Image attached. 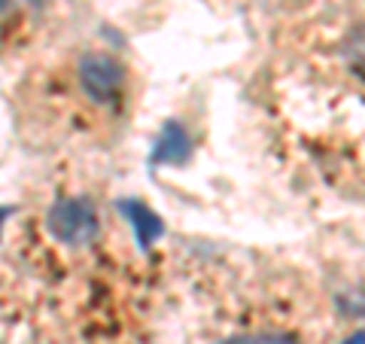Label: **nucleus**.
<instances>
[{
    "label": "nucleus",
    "instance_id": "f257e3e1",
    "mask_svg": "<svg viewBox=\"0 0 365 344\" xmlns=\"http://www.w3.org/2000/svg\"><path fill=\"white\" fill-rule=\"evenodd\" d=\"M46 226L55 241H61L67 247H86L98 238L101 220L95 213V204L86 198H58L49 208Z\"/></svg>",
    "mask_w": 365,
    "mask_h": 344
},
{
    "label": "nucleus",
    "instance_id": "423d86ee",
    "mask_svg": "<svg viewBox=\"0 0 365 344\" xmlns=\"http://www.w3.org/2000/svg\"><path fill=\"white\" fill-rule=\"evenodd\" d=\"M344 344H365V332H359V335H353V338H347Z\"/></svg>",
    "mask_w": 365,
    "mask_h": 344
},
{
    "label": "nucleus",
    "instance_id": "f03ea898",
    "mask_svg": "<svg viewBox=\"0 0 365 344\" xmlns=\"http://www.w3.org/2000/svg\"><path fill=\"white\" fill-rule=\"evenodd\" d=\"M79 88L86 91L91 104H110L119 98L125 86V67L113 59V55L91 52L79 61Z\"/></svg>",
    "mask_w": 365,
    "mask_h": 344
},
{
    "label": "nucleus",
    "instance_id": "39448f33",
    "mask_svg": "<svg viewBox=\"0 0 365 344\" xmlns=\"http://www.w3.org/2000/svg\"><path fill=\"white\" fill-rule=\"evenodd\" d=\"M220 344H299L292 335H280V332H265V335H237V338H225Z\"/></svg>",
    "mask_w": 365,
    "mask_h": 344
},
{
    "label": "nucleus",
    "instance_id": "7ed1b4c3",
    "mask_svg": "<svg viewBox=\"0 0 365 344\" xmlns=\"http://www.w3.org/2000/svg\"><path fill=\"white\" fill-rule=\"evenodd\" d=\"M189 158V134L180 122H165L162 134L155 141V150L150 156L153 165H182Z\"/></svg>",
    "mask_w": 365,
    "mask_h": 344
},
{
    "label": "nucleus",
    "instance_id": "20e7f679",
    "mask_svg": "<svg viewBox=\"0 0 365 344\" xmlns=\"http://www.w3.org/2000/svg\"><path fill=\"white\" fill-rule=\"evenodd\" d=\"M119 211L128 216V223H131V228H134L140 250H150L153 241L165 232L162 220H158V216H155L150 208H146V204H140V201H119Z\"/></svg>",
    "mask_w": 365,
    "mask_h": 344
}]
</instances>
